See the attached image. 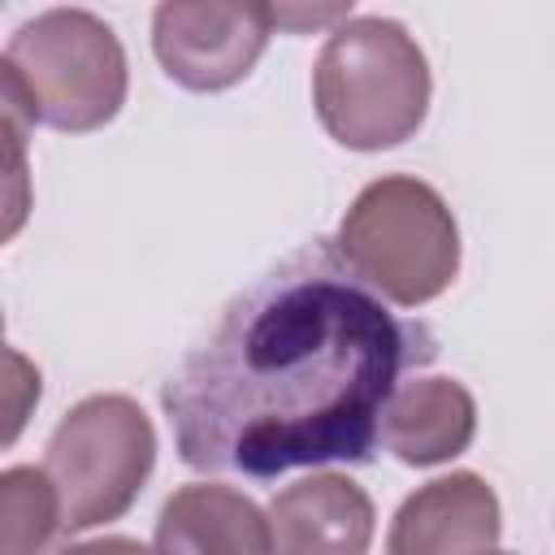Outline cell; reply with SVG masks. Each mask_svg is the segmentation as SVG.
Segmentation results:
<instances>
[{
    "label": "cell",
    "instance_id": "obj_1",
    "mask_svg": "<svg viewBox=\"0 0 555 555\" xmlns=\"http://www.w3.org/2000/svg\"><path fill=\"white\" fill-rule=\"evenodd\" d=\"M438 356L429 325L386 308L312 238L251 278L160 390L178 460L269 481L291 468L369 464L408 369Z\"/></svg>",
    "mask_w": 555,
    "mask_h": 555
},
{
    "label": "cell",
    "instance_id": "obj_2",
    "mask_svg": "<svg viewBox=\"0 0 555 555\" xmlns=\"http://www.w3.org/2000/svg\"><path fill=\"white\" fill-rule=\"evenodd\" d=\"M130 69L117 30L87 9H48L22 22L0 56L4 117L87 134L126 104Z\"/></svg>",
    "mask_w": 555,
    "mask_h": 555
},
{
    "label": "cell",
    "instance_id": "obj_3",
    "mask_svg": "<svg viewBox=\"0 0 555 555\" xmlns=\"http://www.w3.org/2000/svg\"><path fill=\"white\" fill-rule=\"evenodd\" d=\"M429 61L395 17H347L312 65V104L325 134L351 152L412 139L429 113Z\"/></svg>",
    "mask_w": 555,
    "mask_h": 555
},
{
    "label": "cell",
    "instance_id": "obj_4",
    "mask_svg": "<svg viewBox=\"0 0 555 555\" xmlns=\"http://www.w3.org/2000/svg\"><path fill=\"white\" fill-rule=\"evenodd\" d=\"M343 264L395 308L438 299L460 273V225L447 199L408 173L373 178L338 221Z\"/></svg>",
    "mask_w": 555,
    "mask_h": 555
},
{
    "label": "cell",
    "instance_id": "obj_5",
    "mask_svg": "<svg viewBox=\"0 0 555 555\" xmlns=\"http://www.w3.org/2000/svg\"><path fill=\"white\" fill-rule=\"evenodd\" d=\"M156 464V429L130 395H87L74 403L48 447L43 473L61 499V529L82 533L121 520Z\"/></svg>",
    "mask_w": 555,
    "mask_h": 555
},
{
    "label": "cell",
    "instance_id": "obj_6",
    "mask_svg": "<svg viewBox=\"0 0 555 555\" xmlns=\"http://www.w3.org/2000/svg\"><path fill=\"white\" fill-rule=\"evenodd\" d=\"M273 35V4L169 0L152 13V52L186 91H225L251 74Z\"/></svg>",
    "mask_w": 555,
    "mask_h": 555
},
{
    "label": "cell",
    "instance_id": "obj_7",
    "mask_svg": "<svg viewBox=\"0 0 555 555\" xmlns=\"http://www.w3.org/2000/svg\"><path fill=\"white\" fill-rule=\"evenodd\" d=\"M503 533L499 494L477 473L416 486L386 533V555H490Z\"/></svg>",
    "mask_w": 555,
    "mask_h": 555
},
{
    "label": "cell",
    "instance_id": "obj_8",
    "mask_svg": "<svg viewBox=\"0 0 555 555\" xmlns=\"http://www.w3.org/2000/svg\"><path fill=\"white\" fill-rule=\"evenodd\" d=\"M373 499L343 473H312L269 503L273 555H369Z\"/></svg>",
    "mask_w": 555,
    "mask_h": 555
},
{
    "label": "cell",
    "instance_id": "obj_9",
    "mask_svg": "<svg viewBox=\"0 0 555 555\" xmlns=\"http://www.w3.org/2000/svg\"><path fill=\"white\" fill-rule=\"evenodd\" d=\"M156 555H273V529L247 494L191 481L156 516Z\"/></svg>",
    "mask_w": 555,
    "mask_h": 555
},
{
    "label": "cell",
    "instance_id": "obj_10",
    "mask_svg": "<svg viewBox=\"0 0 555 555\" xmlns=\"http://www.w3.org/2000/svg\"><path fill=\"white\" fill-rule=\"evenodd\" d=\"M477 399L455 377L399 382L382 412V447L412 468H434L473 447Z\"/></svg>",
    "mask_w": 555,
    "mask_h": 555
},
{
    "label": "cell",
    "instance_id": "obj_11",
    "mask_svg": "<svg viewBox=\"0 0 555 555\" xmlns=\"http://www.w3.org/2000/svg\"><path fill=\"white\" fill-rule=\"evenodd\" d=\"M4 507V551L0 555H39L48 538L61 529V499L43 468L17 464L0 477Z\"/></svg>",
    "mask_w": 555,
    "mask_h": 555
},
{
    "label": "cell",
    "instance_id": "obj_12",
    "mask_svg": "<svg viewBox=\"0 0 555 555\" xmlns=\"http://www.w3.org/2000/svg\"><path fill=\"white\" fill-rule=\"evenodd\" d=\"M52 555H156V551H147L139 538H121V533H113V538L69 542V546H61V551H52Z\"/></svg>",
    "mask_w": 555,
    "mask_h": 555
},
{
    "label": "cell",
    "instance_id": "obj_13",
    "mask_svg": "<svg viewBox=\"0 0 555 555\" xmlns=\"http://www.w3.org/2000/svg\"><path fill=\"white\" fill-rule=\"evenodd\" d=\"M347 22L351 17V4H334V9H286L278 4L273 9V26H291V30H304V26H325V22Z\"/></svg>",
    "mask_w": 555,
    "mask_h": 555
},
{
    "label": "cell",
    "instance_id": "obj_14",
    "mask_svg": "<svg viewBox=\"0 0 555 555\" xmlns=\"http://www.w3.org/2000/svg\"><path fill=\"white\" fill-rule=\"evenodd\" d=\"M490 555H507V551H490Z\"/></svg>",
    "mask_w": 555,
    "mask_h": 555
}]
</instances>
